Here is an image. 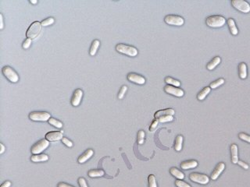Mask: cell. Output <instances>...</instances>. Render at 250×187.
Listing matches in <instances>:
<instances>
[{
	"label": "cell",
	"mask_w": 250,
	"mask_h": 187,
	"mask_svg": "<svg viewBox=\"0 0 250 187\" xmlns=\"http://www.w3.org/2000/svg\"><path fill=\"white\" fill-rule=\"evenodd\" d=\"M225 18L221 16H211L206 20V25L210 27H221L225 24Z\"/></svg>",
	"instance_id": "1"
},
{
	"label": "cell",
	"mask_w": 250,
	"mask_h": 187,
	"mask_svg": "<svg viewBox=\"0 0 250 187\" xmlns=\"http://www.w3.org/2000/svg\"><path fill=\"white\" fill-rule=\"evenodd\" d=\"M116 50L121 54L127 55L131 56V57L136 56L138 55V50L136 48L124 45V44H118L116 46Z\"/></svg>",
	"instance_id": "2"
},
{
	"label": "cell",
	"mask_w": 250,
	"mask_h": 187,
	"mask_svg": "<svg viewBox=\"0 0 250 187\" xmlns=\"http://www.w3.org/2000/svg\"><path fill=\"white\" fill-rule=\"evenodd\" d=\"M41 23L38 22V21H35V22L32 23L30 25L29 28L27 30L26 35L28 37V38H30V39H34L39 34L40 31H41Z\"/></svg>",
	"instance_id": "3"
},
{
	"label": "cell",
	"mask_w": 250,
	"mask_h": 187,
	"mask_svg": "<svg viewBox=\"0 0 250 187\" xmlns=\"http://www.w3.org/2000/svg\"><path fill=\"white\" fill-rule=\"evenodd\" d=\"M2 72L3 73V75L6 78L12 83H17V81H19V76L17 75V73H16V71L13 68H11L10 66H8V65H6L4 66L2 69Z\"/></svg>",
	"instance_id": "4"
},
{
	"label": "cell",
	"mask_w": 250,
	"mask_h": 187,
	"mask_svg": "<svg viewBox=\"0 0 250 187\" xmlns=\"http://www.w3.org/2000/svg\"><path fill=\"white\" fill-rule=\"evenodd\" d=\"M49 141L46 139H42L39 140L38 142L36 143L34 146L31 147V153L33 154H39L40 153L43 151L44 150L49 147Z\"/></svg>",
	"instance_id": "5"
},
{
	"label": "cell",
	"mask_w": 250,
	"mask_h": 187,
	"mask_svg": "<svg viewBox=\"0 0 250 187\" xmlns=\"http://www.w3.org/2000/svg\"><path fill=\"white\" fill-rule=\"evenodd\" d=\"M232 6L242 13H248L250 12V5L244 0H232Z\"/></svg>",
	"instance_id": "6"
},
{
	"label": "cell",
	"mask_w": 250,
	"mask_h": 187,
	"mask_svg": "<svg viewBox=\"0 0 250 187\" xmlns=\"http://www.w3.org/2000/svg\"><path fill=\"white\" fill-rule=\"evenodd\" d=\"M29 118L30 119L33 120V121H49V119L51 118L50 114L48 112H31L29 115Z\"/></svg>",
	"instance_id": "7"
},
{
	"label": "cell",
	"mask_w": 250,
	"mask_h": 187,
	"mask_svg": "<svg viewBox=\"0 0 250 187\" xmlns=\"http://www.w3.org/2000/svg\"><path fill=\"white\" fill-rule=\"evenodd\" d=\"M189 179L192 182H197V183L202 184V185L207 184L209 181V179L208 176H206V175L197 173V172L191 173L190 176H189Z\"/></svg>",
	"instance_id": "8"
},
{
	"label": "cell",
	"mask_w": 250,
	"mask_h": 187,
	"mask_svg": "<svg viewBox=\"0 0 250 187\" xmlns=\"http://www.w3.org/2000/svg\"><path fill=\"white\" fill-rule=\"evenodd\" d=\"M166 24L169 25H174V26H182L184 24V21L181 17L176 15H167L164 18Z\"/></svg>",
	"instance_id": "9"
},
{
	"label": "cell",
	"mask_w": 250,
	"mask_h": 187,
	"mask_svg": "<svg viewBox=\"0 0 250 187\" xmlns=\"http://www.w3.org/2000/svg\"><path fill=\"white\" fill-rule=\"evenodd\" d=\"M164 90L167 94H170L171 95L176 96V97H182L184 95V90L180 88L176 87L171 86V85H167L164 87Z\"/></svg>",
	"instance_id": "10"
},
{
	"label": "cell",
	"mask_w": 250,
	"mask_h": 187,
	"mask_svg": "<svg viewBox=\"0 0 250 187\" xmlns=\"http://www.w3.org/2000/svg\"><path fill=\"white\" fill-rule=\"evenodd\" d=\"M128 80L132 83L137 84H144L145 83V79L137 73H131L128 75Z\"/></svg>",
	"instance_id": "11"
},
{
	"label": "cell",
	"mask_w": 250,
	"mask_h": 187,
	"mask_svg": "<svg viewBox=\"0 0 250 187\" xmlns=\"http://www.w3.org/2000/svg\"><path fill=\"white\" fill-rule=\"evenodd\" d=\"M63 133V131H60V132H49V133L45 134V139L49 140V141H50V142L62 140Z\"/></svg>",
	"instance_id": "12"
},
{
	"label": "cell",
	"mask_w": 250,
	"mask_h": 187,
	"mask_svg": "<svg viewBox=\"0 0 250 187\" xmlns=\"http://www.w3.org/2000/svg\"><path fill=\"white\" fill-rule=\"evenodd\" d=\"M83 96V91L81 89H77L73 92V95L71 99V105L73 106H78Z\"/></svg>",
	"instance_id": "13"
},
{
	"label": "cell",
	"mask_w": 250,
	"mask_h": 187,
	"mask_svg": "<svg viewBox=\"0 0 250 187\" xmlns=\"http://www.w3.org/2000/svg\"><path fill=\"white\" fill-rule=\"evenodd\" d=\"M224 168H225V164L224 162L219 163L218 165L216 166L213 172L212 175H211V179L216 180L221 174V172L224 170Z\"/></svg>",
	"instance_id": "14"
},
{
	"label": "cell",
	"mask_w": 250,
	"mask_h": 187,
	"mask_svg": "<svg viewBox=\"0 0 250 187\" xmlns=\"http://www.w3.org/2000/svg\"><path fill=\"white\" fill-rule=\"evenodd\" d=\"M174 110L172 109H164V110H160L157 111V112L155 113L154 117L155 119H158L162 116H174Z\"/></svg>",
	"instance_id": "15"
},
{
	"label": "cell",
	"mask_w": 250,
	"mask_h": 187,
	"mask_svg": "<svg viewBox=\"0 0 250 187\" xmlns=\"http://www.w3.org/2000/svg\"><path fill=\"white\" fill-rule=\"evenodd\" d=\"M93 154H94V152H93V151H92V149L87 150L85 153L82 154H81V155L79 157H78V159H77V161H78L80 164L85 163V161H88V160H89V159L90 158V157H92V155H93Z\"/></svg>",
	"instance_id": "16"
},
{
	"label": "cell",
	"mask_w": 250,
	"mask_h": 187,
	"mask_svg": "<svg viewBox=\"0 0 250 187\" xmlns=\"http://www.w3.org/2000/svg\"><path fill=\"white\" fill-rule=\"evenodd\" d=\"M198 166V162L195 160H190V161H183L180 164V168L184 170H188V169H191V168H196Z\"/></svg>",
	"instance_id": "17"
},
{
	"label": "cell",
	"mask_w": 250,
	"mask_h": 187,
	"mask_svg": "<svg viewBox=\"0 0 250 187\" xmlns=\"http://www.w3.org/2000/svg\"><path fill=\"white\" fill-rule=\"evenodd\" d=\"M231 161L233 164H237L239 161V156H238V146L236 144H232L231 146Z\"/></svg>",
	"instance_id": "18"
},
{
	"label": "cell",
	"mask_w": 250,
	"mask_h": 187,
	"mask_svg": "<svg viewBox=\"0 0 250 187\" xmlns=\"http://www.w3.org/2000/svg\"><path fill=\"white\" fill-rule=\"evenodd\" d=\"M33 162H41V161H46L49 160V157L45 154H33L31 157Z\"/></svg>",
	"instance_id": "19"
},
{
	"label": "cell",
	"mask_w": 250,
	"mask_h": 187,
	"mask_svg": "<svg viewBox=\"0 0 250 187\" xmlns=\"http://www.w3.org/2000/svg\"><path fill=\"white\" fill-rule=\"evenodd\" d=\"M220 61H221V59H220V58L219 57V56H216V57H214V58L209 63L207 64V65H206L207 69H209V70H213V69L216 67V65L220 64Z\"/></svg>",
	"instance_id": "20"
},
{
	"label": "cell",
	"mask_w": 250,
	"mask_h": 187,
	"mask_svg": "<svg viewBox=\"0 0 250 187\" xmlns=\"http://www.w3.org/2000/svg\"><path fill=\"white\" fill-rule=\"evenodd\" d=\"M239 77L241 79H245L247 77V66L244 62L239 64Z\"/></svg>",
	"instance_id": "21"
},
{
	"label": "cell",
	"mask_w": 250,
	"mask_h": 187,
	"mask_svg": "<svg viewBox=\"0 0 250 187\" xmlns=\"http://www.w3.org/2000/svg\"><path fill=\"white\" fill-rule=\"evenodd\" d=\"M228 27H229V29L230 30H231V33L233 35H237L238 33H239V30H238V28L237 27H236V25H235V21H234L233 19H228Z\"/></svg>",
	"instance_id": "22"
},
{
	"label": "cell",
	"mask_w": 250,
	"mask_h": 187,
	"mask_svg": "<svg viewBox=\"0 0 250 187\" xmlns=\"http://www.w3.org/2000/svg\"><path fill=\"white\" fill-rule=\"evenodd\" d=\"M170 174L172 175V176H174V177H176L177 179H178L180 180H182L184 178V173L180 172V171H179L178 169L176 168H171L170 169Z\"/></svg>",
	"instance_id": "23"
},
{
	"label": "cell",
	"mask_w": 250,
	"mask_h": 187,
	"mask_svg": "<svg viewBox=\"0 0 250 187\" xmlns=\"http://www.w3.org/2000/svg\"><path fill=\"white\" fill-rule=\"evenodd\" d=\"M209 92H210V87H204L200 93L198 94V100H200V101L204 100L206 98V97L208 95V94H209Z\"/></svg>",
	"instance_id": "24"
},
{
	"label": "cell",
	"mask_w": 250,
	"mask_h": 187,
	"mask_svg": "<svg viewBox=\"0 0 250 187\" xmlns=\"http://www.w3.org/2000/svg\"><path fill=\"white\" fill-rule=\"evenodd\" d=\"M99 45H100V42L99 40H94V41H92V46H91L90 51H89V53H90L91 55L93 56L96 55V52H97L99 47Z\"/></svg>",
	"instance_id": "25"
},
{
	"label": "cell",
	"mask_w": 250,
	"mask_h": 187,
	"mask_svg": "<svg viewBox=\"0 0 250 187\" xmlns=\"http://www.w3.org/2000/svg\"><path fill=\"white\" fill-rule=\"evenodd\" d=\"M165 82L167 84H168V85H171V86L176 87H178L180 86V81L175 80V79H173L170 77H167L165 78Z\"/></svg>",
	"instance_id": "26"
},
{
	"label": "cell",
	"mask_w": 250,
	"mask_h": 187,
	"mask_svg": "<svg viewBox=\"0 0 250 187\" xmlns=\"http://www.w3.org/2000/svg\"><path fill=\"white\" fill-rule=\"evenodd\" d=\"M182 143H183V137L181 135H178L175 140L174 148L177 151H180L182 148Z\"/></svg>",
	"instance_id": "27"
},
{
	"label": "cell",
	"mask_w": 250,
	"mask_h": 187,
	"mask_svg": "<svg viewBox=\"0 0 250 187\" xmlns=\"http://www.w3.org/2000/svg\"><path fill=\"white\" fill-rule=\"evenodd\" d=\"M105 172L103 170H90L89 172V176L92 178L94 177H100V176H104Z\"/></svg>",
	"instance_id": "28"
},
{
	"label": "cell",
	"mask_w": 250,
	"mask_h": 187,
	"mask_svg": "<svg viewBox=\"0 0 250 187\" xmlns=\"http://www.w3.org/2000/svg\"><path fill=\"white\" fill-rule=\"evenodd\" d=\"M48 122H49V124L53 125V126H55V127L59 128V129L62 128V126H63L62 122H61L60 121H59V120L56 119H54V118H50Z\"/></svg>",
	"instance_id": "29"
},
{
	"label": "cell",
	"mask_w": 250,
	"mask_h": 187,
	"mask_svg": "<svg viewBox=\"0 0 250 187\" xmlns=\"http://www.w3.org/2000/svg\"><path fill=\"white\" fill-rule=\"evenodd\" d=\"M224 79H223V78L218 79L217 81L211 83L209 87L213 88V89H215V88L220 87V85H222V84H224Z\"/></svg>",
	"instance_id": "30"
},
{
	"label": "cell",
	"mask_w": 250,
	"mask_h": 187,
	"mask_svg": "<svg viewBox=\"0 0 250 187\" xmlns=\"http://www.w3.org/2000/svg\"><path fill=\"white\" fill-rule=\"evenodd\" d=\"M148 181H149V187H157L156 181V177L154 175H149L148 177Z\"/></svg>",
	"instance_id": "31"
},
{
	"label": "cell",
	"mask_w": 250,
	"mask_h": 187,
	"mask_svg": "<svg viewBox=\"0 0 250 187\" xmlns=\"http://www.w3.org/2000/svg\"><path fill=\"white\" fill-rule=\"evenodd\" d=\"M53 23H54V19H53V17H49V18L44 20V21L41 23V24L42 27H47L51 24H53Z\"/></svg>",
	"instance_id": "32"
},
{
	"label": "cell",
	"mask_w": 250,
	"mask_h": 187,
	"mask_svg": "<svg viewBox=\"0 0 250 187\" xmlns=\"http://www.w3.org/2000/svg\"><path fill=\"white\" fill-rule=\"evenodd\" d=\"M174 119L173 116H162L160 119H158L159 122H171Z\"/></svg>",
	"instance_id": "33"
},
{
	"label": "cell",
	"mask_w": 250,
	"mask_h": 187,
	"mask_svg": "<svg viewBox=\"0 0 250 187\" xmlns=\"http://www.w3.org/2000/svg\"><path fill=\"white\" fill-rule=\"evenodd\" d=\"M144 138H145V132L142 130H140L138 132V144H143Z\"/></svg>",
	"instance_id": "34"
},
{
	"label": "cell",
	"mask_w": 250,
	"mask_h": 187,
	"mask_svg": "<svg viewBox=\"0 0 250 187\" xmlns=\"http://www.w3.org/2000/svg\"><path fill=\"white\" fill-rule=\"evenodd\" d=\"M127 90H128V87L125 86V85L122 86V87L120 88V91H119V94H118V98H119V99H122L123 97H124V94H125V93H126Z\"/></svg>",
	"instance_id": "35"
},
{
	"label": "cell",
	"mask_w": 250,
	"mask_h": 187,
	"mask_svg": "<svg viewBox=\"0 0 250 187\" xmlns=\"http://www.w3.org/2000/svg\"><path fill=\"white\" fill-rule=\"evenodd\" d=\"M175 185H177V187H191V185L189 184L186 183L185 182L180 179H177L175 181Z\"/></svg>",
	"instance_id": "36"
},
{
	"label": "cell",
	"mask_w": 250,
	"mask_h": 187,
	"mask_svg": "<svg viewBox=\"0 0 250 187\" xmlns=\"http://www.w3.org/2000/svg\"><path fill=\"white\" fill-rule=\"evenodd\" d=\"M239 137L241 140H244V141H246V142L249 143L250 144V136H248V135L245 134V133H239Z\"/></svg>",
	"instance_id": "37"
},
{
	"label": "cell",
	"mask_w": 250,
	"mask_h": 187,
	"mask_svg": "<svg viewBox=\"0 0 250 187\" xmlns=\"http://www.w3.org/2000/svg\"><path fill=\"white\" fill-rule=\"evenodd\" d=\"M62 142L63 144H64L66 146H67L68 147H71L72 146H73V143L70 141V140H68L67 138H66V137H63L62 138Z\"/></svg>",
	"instance_id": "38"
},
{
	"label": "cell",
	"mask_w": 250,
	"mask_h": 187,
	"mask_svg": "<svg viewBox=\"0 0 250 187\" xmlns=\"http://www.w3.org/2000/svg\"><path fill=\"white\" fill-rule=\"evenodd\" d=\"M31 44V39H30V38H27V39H25V41H24L22 46L24 49H27L30 47Z\"/></svg>",
	"instance_id": "39"
},
{
	"label": "cell",
	"mask_w": 250,
	"mask_h": 187,
	"mask_svg": "<svg viewBox=\"0 0 250 187\" xmlns=\"http://www.w3.org/2000/svg\"><path fill=\"white\" fill-rule=\"evenodd\" d=\"M78 183H79L80 187H88L86 180L82 177L79 178V179H78Z\"/></svg>",
	"instance_id": "40"
},
{
	"label": "cell",
	"mask_w": 250,
	"mask_h": 187,
	"mask_svg": "<svg viewBox=\"0 0 250 187\" xmlns=\"http://www.w3.org/2000/svg\"><path fill=\"white\" fill-rule=\"evenodd\" d=\"M158 122H159V120L158 119H154L153 121H152V124H151L150 125V128H149V129H150V131H153L155 129H156V127H157V125H158Z\"/></svg>",
	"instance_id": "41"
},
{
	"label": "cell",
	"mask_w": 250,
	"mask_h": 187,
	"mask_svg": "<svg viewBox=\"0 0 250 187\" xmlns=\"http://www.w3.org/2000/svg\"><path fill=\"white\" fill-rule=\"evenodd\" d=\"M238 164H239V165H240L241 167H242L244 169H248V165H247L246 163L244 162V161H238Z\"/></svg>",
	"instance_id": "42"
},
{
	"label": "cell",
	"mask_w": 250,
	"mask_h": 187,
	"mask_svg": "<svg viewBox=\"0 0 250 187\" xmlns=\"http://www.w3.org/2000/svg\"><path fill=\"white\" fill-rule=\"evenodd\" d=\"M58 187H73V185H70L67 183H65V182H60L58 184Z\"/></svg>",
	"instance_id": "43"
},
{
	"label": "cell",
	"mask_w": 250,
	"mask_h": 187,
	"mask_svg": "<svg viewBox=\"0 0 250 187\" xmlns=\"http://www.w3.org/2000/svg\"><path fill=\"white\" fill-rule=\"evenodd\" d=\"M10 185H11V182L10 181H6L1 185V187H10Z\"/></svg>",
	"instance_id": "44"
},
{
	"label": "cell",
	"mask_w": 250,
	"mask_h": 187,
	"mask_svg": "<svg viewBox=\"0 0 250 187\" xmlns=\"http://www.w3.org/2000/svg\"><path fill=\"white\" fill-rule=\"evenodd\" d=\"M3 28V17L2 14H0V29Z\"/></svg>",
	"instance_id": "45"
},
{
	"label": "cell",
	"mask_w": 250,
	"mask_h": 187,
	"mask_svg": "<svg viewBox=\"0 0 250 187\" xmlns=\"http://www.w3.org/2000/svg\"><path fill=\"white\" fill-rule=\"evenodd\" d=\"M0 147H1V151H0V154H2L5 151V147L2 144H0Z\"/></svg>",
	"instance_id": "46"
},
{
	"label": "cell",
	"mask_w": 250,
	"mask_h": 187,
	"mask_svg": "<svg viewBox=\"0 0 250 187\" xmlns=\"http://www.w3.org/2000/svg\"><path fill=\"white\" fill-rule=\"evenodd\" d=\"M30 2H31V3H32V4H36L38 2H37V1H35V0H31Z\"/></svg>",
	"instance_id": "47"
}]
</instances>
